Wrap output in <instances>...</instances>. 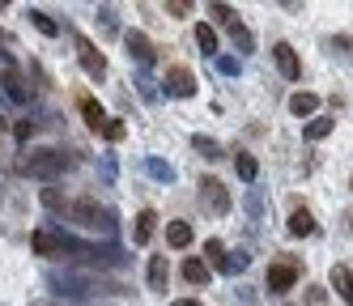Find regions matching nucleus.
I'll use <instances>...</instances> for the list:
<instances>
[{
    "label": "nucleus",
    "instance_id": "obj_1",
    "mask_svg": "<svg viewBox=\"0 0 353 306\" xmlns=\"http://www.w3.org/2000/svg\"><path fill=\"white\" fill-rule=\"evenodd\" d=\"M21 170L34 174V178H56V174L68 170V153H60V149H39V153H30V158L21 162Z\"/></svg>",
    "mask_w": 353,
    "mask_h": 306
},
{
    "label": "nucleus",
    "instance_id": "obj_2",
    "mask_svg": "<svg viewBox=\"0 0 353 306\" xmlns=\"http://www.w3.org/2000/svg\"><path fill=\"white\" fill-rule=\"evenodd\" d=\"M30 247H34V255H64L68 238L60 234L56 225H39L34 234H30Z\"/></svg>",
    "mask_w": 353,
    "mask_h": 306
},
{
    "label": "nucleus",
    "instance_id": "obj_3",
    "mask_svg": "<svg viewBox=\"0 0 353 306\" xmlns=\"http://www.w3.org/2000/svg\"><path fill=\"white\" fill-rule=\"evenodd\" d=\"M166 90H170L174 98H192V94H196V72L183 68V64L166 68Z\"/></svg>",
    "mask_w": 353,
    "mask_h": 306
},
{
    "label": "nucleus",
    "instance_id": "obj_4",
    "mask_svg": "<svg viewBox=\"0 0 353 306\" xmlns=\"http://www.w3.org/2000/svg\"><path fill=\"white\" fill-rule=\"evenodd\" d=\"M200 196H205L209 200V209L213 213H225V209H230V192H225V183H221V178H200Z\"/></svg>",
    "mask_w": 353,
    "mask_h": 306
},
{
    "label": "nucleus",
    "instance_id": "obj_5",
    "mask_svg": "<svg viewBox=\"0 0 353 306\" xmlns=\"http://www.w3.org/2000/svg\"><path fill=\"white\" fill-rule=\"evenodd\" d=\"M77 60H81V68H85L90 76H103V72H107V60H103V51H98L90 39H77Z\"/></svg>",
    "mask_w": 353,
    "mask_h": 306
},
{
    "label": "nucleus",
    "instance_id": "obj_6",
    "mask_svg": "<svg viewBox=\"0 0 353 306\" xmlns=\"http://www.w3.org/2000/svg\"><path fill=\"white\" fill-rule=\"evenodd\" d=\"M272 60H276V68H281L285 81H298V76H302V64H298V56H294L290 43H276L272 47Z\"/></svg>",
    "mask_w": 353,
    "mask_h": 306
},
{
    "label": "nucleus",
    "instance_id": "obj_7",
    "mask_svg": "<svg viewBox=\"0 0 353 306\" xmlns=\"http://www.w3.org/2000/svg\"><path fill=\"white\" fill-rule=\"evenodd\" d=\"M294 280H298V268H294L290 260H281V264H272V268H268V289H272V294L294 289Z\"/></svg>",
    "mask_w": 353,
    "mask_h": 306
},
{
    "label": "nucleus",
    "instance_id": "obj_8",
    "mask_svg": "<svg viewBox=\"0 0 353 306\" xmlns=\"http://www.w3.org/2000/svg\"><path fill=\"white\" fill-rule=\"evenodd\" d=\"M123 43H128V56L137 64H154V43H149L141 30H128V34H123Z\"/></svg>",
    "mask_w": 353,
    "mask_h": 306
},
{
    "label": "nucleus",
    "instance_id": "obj_9",
    "mask_svg": "<svg viewBox=\"0 0 353 306\" xmlns=\"http://www.w3.org/2000/svg\"><path fill=\"white\" fill-rule=\"evenodd\" d=\"M0 85H5V94H9L13 102H30V90H26V81H21V72H17L13 64L0 72Z\"/></svg>",
    "mask_w": 353,
    "mask_h": 306
},
{
    "label": "nucleus",
    "instance_id": "obj_10",
    "mask_svg": "<svg viewBox=\"0 0 353 306\" xmlns=\"http://www.w3.org/2000/svg\"><path fill=\"white\" fill-rule=\"evenodd\" d=\"M290 111H294L298 119H315V111H319V94H311V90H298V94L290 98Z\"/></svg>",
    "mask_w": 353,
    "mask_h": 306
},
{
    "label": "nucleus",
    "instance_id": "obj_11",
    "mask_svg": "<svg viewBox=\"0 0 353 306\" xmlns=\"http://www.w3.org/2000/svg\"><path fill=\"white\" fill-rule=\"evenodd\" d=\"M72 217H77L81 225H90V229H98V221H103V209H98V200L81 196L77 204H72Z\"/></svg>",
    "mask_w": 353,
    "mask_h": 306
},
{
    "label": "nucleus",
    "instance_id": "obj_12",
    "mask_svg": "<svg viewBox=\"0 0 353 306\" xmlns=\"http://www.w3.org/2000/svg\"><path fill=\"white\" fill-rule=\"evenodd\" d=\"M154 225H158V213H154V209L137 213V225H132V243H137V247H145L149 238H154Z\"/></svg>",
    "mask_w": 353,
    "mask_h": 306
},
{
    "label": "nucleus",
    "instance_id": "obj_13",
    "mask_svg": "<svg viewBox=\"0 0 353 306\" xmlns=\"http://www.w3.org/2000/svg\"><path fill=\"white\" fill-rule=\"evenodd\" d=\"M166 280H170V264H166V255H154L149 260V289H166Z\"/></svg>",
    "mask_w": 353,
    "mask_h": 306
},
{
    "label": "nucleus",
    "instance_id": "obj_14",
    "mask_svg": "<svg viewBox=\"0 0 353 306\" xmlns=\"http://www.w3.org/2000/svg\"><path fill=\"white\" fill-rule=\"evenodd\" d=\"M209 276H213V272H209L205 260H188V264H183V280H188V285H200V289H205Z\"/></svg>",
    "mask_w": 353,
    "mask_h": 306
},
{
    "label": "nucleus",
    "instance_id": "obj_15",
    "mask_svg": "<svg viewBox=\"0 0 353 306\" xmlns=\"http://www.w3.org/2000/svg\"><path fill=\"white\" fill-rule=\"evenodd\" d=\"M166 243L179 247V251L192 247V225H188V221H170V225H166Z\"/></svg>",
    "mask_w": 353,
    "mask_h": 306
},
{
    "label": "nucleus",
    "instance_id": "obj_16",
    "mask_svg": "<svg viewBox=\"0 0 353 306\" xmlns=\"http://www.w3.org/2000/svg\"><path fill=\"white\" fill-rule=\"evenodd\" d=\"M81 115H85V123L94 127V132H103V123H107V111L98 107L94 98H81Z\"/></svg>",
    "mask_w": 353,
    "mask_h": 306
},
{
    "label": "nucleus",
    "instance_id": "obj_17",
    "mask_svg": "<svg viewBox=\"0 0 353 306\" xmlns=\"http://www.w3.org/2000/svg\"><path fill=\"white\" fill-rule=\"evenodd\" d=\"M311 229H315V217H311V209H294L290 213V234H311Z\"/></svg>",
    "mask_w": 353,
    "mask_h": 306
},
{
    "label": "nucleus",
    "instance_id": "obj_18",
    "mask_svg": "<svg viewBox=\"0 0 353 306\" xmlns=\"http://www.w3.org/2000/svg\"><path fill=\"white\" fill-rule=\"evenodd\" d=\"M332 285H336V294L353 306V272H349V268H332Z\"/></svg>",
    "mask_w": 353,
    "mask_h": 306
},
{
    "label": "nucleus",
    "instance_id": "obj_19",
    "mask_svg": "<svg viewBox=\"0 0 353 306\" xmlns=\"http://www.w3.org/2000/svg\"><path fill=\"white\" fill-rule=\"evenodd\" d=\"M332 123H336V119H327V115H315V119L307 123V132H302V136H307V141H323L327 132H332Z\"/></svg>",
    "mask_w": 353,
    "mask_h": 306
},
{
    "label": "nucleus",
    "instance_id": "obj_20",
    "mask_svg": "<svg viewBox=\"0 0 353 306\" xmlns=\"http://www.w3.org/2000/svg\"><path fill=\"white\" fill-rule=\"evenodd\" d=\"M196 47L205 51V56L217 51V30H213V26H196Z\"/></svg>",
    "mask_w": 353,
    "mask_h": 306
},
{
    "label": "nucleus",
    "instance_id": "obj_21",
    "mask_svg": "<svg viewBox=\"0 0 353 306\" xmlns=\"http://www.w3.org/2000/svg\"><path fill=\"white\" fill-rule=\"evenodd\" d=\"M256 174H260V162L251 153H239V178L243 183H256Z\"/></svg>",
    "mask_w": 353,
    "mask_h": 306
},
{
    "label": "nucleus",
    "instance_id": "obj_22",
    "mask_svg": "<svg viewBox=\"0 0 353 306\" xmlns=\"http://www.w3.org/2000/svg\"><path fill=\"white\" fill-rule=\"evenodd\" d=\"M30 21H34V30H39V34H47V39H56V34H60V26L47 17L43 9H34V13H30Z\"/></svg>",
    "mask_w": 353,
    "mask_h": 306
},
{
    "label": "nucleus",
    "instance_id": "obj_23",
    "mask_svg": "<svg viewBox=\"0 0 353 306\" xmlns=\"http://www.w3.org/2000/svg\"><path fill=\"white\" fill-rule=\"evenodd\" d=\"M213 268H217V272H230V276H234V272H243V268H247V260H243V255H221V260H217Z\"/></svg>",
    "mask_w": 353,
    "mask_h": 306
},
{
    "label": "nucleus",
    "instance_id": "obj_24",
    "mask_svg": "<svg viewBox=\"0 0 353 306\" xmlns=\"http://www.w3.org/2000/svg\"><path fill=\"white\" fill-rule=\"evenodd\" d=\"M213 17L225 26V30H234V26H239V13H234L230 5H213Z\"/></svg>",
    "mask_w": 353,
    "mask_h": 306
},
{
    "label": "nucleus",
    "instance_id": "obj_25",
    "mask_svg": "<svg viewBox=\"0 0 353 306\" xmlns=\"http://www.w3.org/2000/svg\"><path fill=\"white\" fill-rule=\"evenodd\" d=\"M123 132H128V127H123L119 119H107V123H103V136H107V141H123Z\"/></svg>",
    "mask_w": 353,
    "mask_h": 306
},
{
    "label": "nucleus",
    "instance_id": "obj_26",
    "mask_svg": "<svg viewBox=\"0 0 353 306\" xmlns=\"http://www.w3.org/2000/svg\"><path fill=\"white\" fill-rule=\"evenodd\" d=\"M166 13H170V17H188V13H192V5H188V0H170Z\"/></svg>",
    "mask_w": 353,
    "mask_h": 306
},
{
    "label": "nucleus",
    "instance_id": "obj_27",
    "mask_svg": "<svg viewBox=\"0 0 353 306\" xmlns=\"http://www.w3.org/2000/svg\"><path fill=\"white\" fill-rule=\"evenodd\" d=\"M13 136H17V141H30V136H34V123H30V119H21V123L13 127Z\"/></svg>",
    "mask_w": 353,
    "mask_h": 306
},
{
    "label": "nucleus",
    "instance_id": "obj_28",
    "mask_svg": "<svg viewBox=\"0 0 353 306\" xmlns=\"http://www.w3.org/2000/svg\"><path fill=\"white\" fill-rule=\"evenodd\" d=\"M196 149L205 153V158H217V145H213V141H205V136H196Z\"/></svg>",
    "mask_w": 353,
    "mask_h": 306
},
{
    "label": "nucleus",
    "instance_id": "obj_29",
    "mask_svg": "<svg viewBox=\"0 0 353 306\" xmlns=\"http://www.w3.org/2000/svg\"><path fill=\"white\" fill-rule=\"evenodd\" d=\"M205 251H209V260H213V264H217V260H221V255H225V251H221V243H217V238H209V243H205Z\"/></svg>",
    "mask_w": 353,
    "mask_h": 306
},
{
    "label": "nucleus",
    "instance_id": "obj_30",
    "mask_svg": "<svg viewBox=\"0 0 353 306\" xmlns=\"http://www.w3.org/2000/svg\"><path fill=\"white\" fill-rule=\"evenodd\" d=\"M43 204H47V209H60V192L47 187V192H43Z\"/></svg>",
    "mask_w": 353,
    "mask_h": 306
},
{
    "label": "nucleus",
    "instance_id": "obj_31",
    "mask_svg": "<svg viewBox=\"0 0 353 306\" xmlns=\"http://www.w3.org/2000/svg\"><path fill=\"white\" fill-rule=\"evenodd\" d=\"M170 306H200V302H196V298H174Z\"/></svg>",
    "mask_w": 353,
    "mask_h": 306
},
{
    "label": "nucleus",
    "instance_id": "obj_32",
    "mask_svg": "<svg viewBox=\"0 0 353 306\" xmlns=\"http://www.w3.org/2000/svg\"><path fill=\"white\" fill-rule=\"evenodd\" d=\"M349 192H353V178H349Z\"/></svg>",
    "mask_w": 353,
    "mask_h": 306
},
{
    "label": "nucleus",
    "instance_id": "obj_33",
    "mask_svg": "<svg viewBox=\"0 0 353 306\" xmlns=\"http://www.w3.org/2000/svg\"><path fill=\"white\" fill-rule=\"evenodd\" d=\"M349 225H353V217H349Z\"/></svg>",
    "mask_w": 353,
    "mask_h": 306
}]
</instances>
